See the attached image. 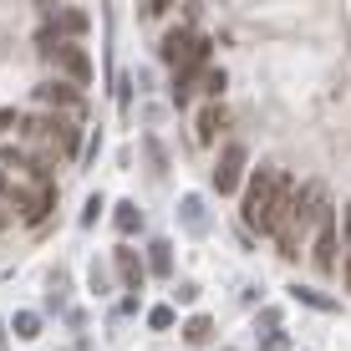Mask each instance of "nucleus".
I'll use <instances>...</instances> for the list:
<instances>
[{
    "instance_id": "obj_1",
    "label": "nucleus",
    "mask_w": 351,
    "mask_h": 351,
    "mask_svg": "<svg viewBox=\"0 0 351 351\" xmlns=\"http://www.w3.org/2000/svg\"><path fill=\"white\" fill-rule=\"evenodd\" d=\"M285 193H290L285 168H280V163H260V168H255V178H250V189H245V224L255 229V234H270V224H275V204H280Z\"/></svg>"
},
{
    "instance_id": "obj_2",
    "label": "nucleus",
    "mask_w": 351,
    "mask_h": 351,
    "mask_svg": "<svg viewBox=\"0 0 351 351\" xmlns=\"http://www.w3.org/2000/svg\"><path fill=\"white\" fill-rule=\"evenodd\" d=\"M21 128H26V138L41 153H51V158H71V153H77V123H71V117L41 112V117H21Z\"/></svg>"
},
{
    "instance_id": "obj_3",
    "label": "nucleus",
    "mask_w": 351,
    "mask_h": 351,
    "mask_svg": "<svg viewBox=\"0 0 351 351\" xmlns=\"http://www.w3.org/2000/svg\"><path fill=\"white\" fill-rule=\"evenodd\" d=\"M36 51L62 71V82H71V87H87L92 82V62H87V51H82V41H56V36L36 31Z\"/></svg>"
},
{
    "instance_id": "obj_4",
    "label": "nucleus",
    "mask_w": 351,
    "mask_h": 351,
    "mask_svg": "<svg viewBox=\"0 0 351 351\" xmlns=\"http://www.w3.org/2000/svg\"><path fill=\"white\" fill-rule=\"evenodd\" d=\"M204 56H209V41L199 31H168L163 36V62L173 71H199Z\"/></svg>"
},
{
    "instance_id": "obj_5",
    "label": "nucleus",
    "mask_w": 351,
    "mask_h": 351,
    "mask_svg": "<svg viewBox=\"0 0 351 351\" xmlns=\"http://www.w3.org/2000/svg\"><path fill=\"white\" fill-rule=\"evenodd\" d=\"M16 204H21V219H26V224H41L46 214L56 209V189L46 184V178H31V184L16 189Z\"/></svg>"
},
{
    "instance_id": "obj_6",
    "label": "nucleus",
    "mask_w": 351,
    "mask_h": 351,
    "mask_svg": "<svg viewBox=\"0 0 351 351\" xmlns=\"http://www.w3.org/2000/svg\"><path fill=\"white\" fill-rule=\"evenodd\" d=\"M87 10H77V5H62V10H51V21H46V36H56V41H82L87 36Z\"/></svg>"
},
{
    "instance_id": "obj_7",
    "label": "nucleus",
    "mask_w": 351,
    "mask_h": 351,
    "mask_svg": "<svg viewBox=\"0 0 351 351\" xmlns=\"http://www.w3.org/2000/svg\"><path fill=\"white\" fill-rule=\"evenodd\" d=\"M316 234H321V239H316V265H321V270H331V265H336V250H341V239H336V219H331V204H326Z\"/></svg>"
},
{
    "instance_id": "obj_8",
    "label": "nucleus",
    "mask_w": 351,
    "mask_h": 351,
    "mask_svg": "<svg viewBox=\"0 0 351 351\" xmlns=\"http://www.w3.org/2000/svg\"><path fill=\"white\" fill-rule=\"evenodd\" d=\"M239 168H245V148H224V158H219V168H214V189L219 193H234L239 189Z\"/></svg>"
},
{
    "instance_id": "obj_9",
    "label": "nucleus",
    "mask_w": 351,
    "mask_h": 351,
    "mask_svg": "<svg viewBox=\"0 0 351 351\" xmlns=\"http://www.w3.org/2000/svg\"><path fill=\"white\" fill-rule=\"evenodd\" d=\"M36 102H51V107L77 112L82 107V87H71V82H41V87H36Z\"/></svg>"
},
{
    "instance_id": "obj_10",
    "label": "nucleus",
    "mask_w": 351,
    "mask_h": 351,
    "mask_svg": "<svg viewBox=\"0 0 351 351\" xmlns=\"http://www.w3.org/2000/svg\"><path fill=\"white\" fill-rule=\"evenodd\" d=\"M219 128H224V107H219V102L199 107V117H193V132H199V143H209Z\"/></svg>"
},
{
    "instance_id": "obj_11",
    "label": "nucleus",
    "mask_w": 351,
    "mask_h": 351,
    "mask_svg": "<svg viewBox=\"0 0 351 351\" xmlns=\"http://www.w3.org/2000/svg\"><path fill=\"white\" fill-rule=\"evenodd\" d=\"M117 275H123L128 290H138V285H143V260L132 255V250H117Z\"/></svg>"
},
{
    "instance_id": "obj_12",
    "label": "nucleus",
    "mask_w": 351,
    "mask_h": 351,
    "mask_svg": "<svg viewBox=\"0 0 351 351\" xmlns=\"http://www.w3.org/2000/svg\"><path fill=\"white\" fill-rule=\"evenodd\" d=\"M184 224L193 229V234H204V229H209V214H204L199 199H184Z\"/></svg>"
},
{
    "instance_id": "obj_13",
    "label": "nucleus",
    "mask_w": 351,
    "mask_h": 351,
    "mask_svg": "<svg viewBox=\"0 0 351 351\" xmlns=\"http://www.w3.org/2000/svg\"><path fill=\"white\" fill-rule=\"evenodd\" d=\"M295 300H306L311 311H326V316L336 311V300H331V295H321V290H306V285H295Z\"/></svg>"
},
{
    "instance_id": "obj_14",
    "label": "nucleus",
    "mask_w": 351,
    "mask_h": 351,
    "mask_svg": "<svg viewBox=\"0 0 351 351\" xmlns=\"http://www.w3.org/2000/svg\"><path fill=\"white\" fill-rule=\"evenodd\" d=\"M148 265H153L158 275H168V270H173V250H168L163 239H153V250H148Z\"/></svg>"
},
{
    "instance_id": "obj_15",
    "label": "nucleus",
    "mask_w": 351,
    "mask_h": 351,
    "mask_svg": "<svg viewBox=\"0 0 351 351\" xmlns=\"http://www.w3.org/2000/svg\"><path fill=\"white\" fill-rule=\"evenodd\" d=\"M184 336H189L193 346H199V341H209V336H214V321H209V316H193V321L184 326Z\"/></svg>"
},
{
    "instance_id": "obj_16",
    "label": "nucleus",
    "mask_w": 351,
    "mask_h": 351,
    "mask_svg": "<svg viewBox=\"0 0 351 351\" xmlns=\"http://www.w3.org/2000/svg\"><path fill=\"white\" fill-rule=\"evenodd\" d=\"M112 219H117V229H128V234H132V229L143 224V214L132 209V204H117V214H112Z\"/></svg>"
},
{
    "instance_id": "obj_17",
    "label": "nucleus",
    "mask_w": 351,
    "mask_h": 351,
    "mask_svg": "<svg viewBox=\"0 0 351 351\" xmlns=\"http://www.w3.org/2000/svg\"><path fill=\"white\" fill-rule=\"evenodd\" d=\"M16 336H26V341H36V336H41V321H36L31 311H21V316H16Z\"/></svg>"
},
{
    "instance_id": "obj_18",
    "label": "nucleus",
    "mask_w": 351,
    "mask_h": 351,
    "mask_svg": "<svg viewBox=\"0 0 351 351\" xmlns=\"http://www.w3.org/2000/svg\"><path fill=\"white\" fill-rule=\"evenodd\" d=\"M148 326H153V331H168V326H173V306H153L148 311Z\"/></svg>"
},
{
    "instance_id": "obj_19",
    "label": "nucleus",
    "mask_w": 351,
    "mask_h": 351,
    "mask_svg": "<svg viewBox=\"0 0 351 351\" xmlns=\"http://www.w3.org/2000/svg\"><path fill=\"white\" fill-rule=\"evenodd\" d=\"M204 87H209V97H219V92H224V71H209V77H204Z\"/></svg>"
},
{
    "instance_id": "obj_20",
    "label": "nucleus",
    "mask_w": 351,
    "mask_h": 351,
    "mask_svg": "<svg viewBox=\"0 0 351 351\" xmlns=\"http://www.w3.org/2000/svg\"><path fill=\"white\" fill-rule=\"evenodd\" d=\"M336 239H341V245L351 250V204H346V219H341V234H336Z\"/></svg>"
},
{
    "instance_id": "obj_21",
    "label": "nucleus",
    "mask_w": 351,
    "mask_h": 351,
    "mask_svg": "<svg viewBox=\"0 0 351 351\" xmlns=\"http://www.w3.org/2000/svg\"><path fill=\"white\" fill-rule=\"evenodd\" d=\"M0 128H16V112H10V107H0Z\"/></svg>"
},
{
    "instance_id": "obj_22",
    "label": "nucleus",
    "mask_w": 351,
    "mask_h": 351,
    "mask_svg": "<svg viewBox=\"0 0 351 351\" xmlns=\"http://www.w3.org/2000/svg\"><path fill=\"white\" fill-rule=\"evenodd\" d=\"M0 193H10V178H5V173H0Z\"/></svg>"
},
{
    "instance_id": "obj_23",
    "label": "nucleus",
    "mask_w": 351,
    "mask_h": 351,
    "mask_svg": "<svg viewBox=\"0 0 351 351\" xmlns=\"http://www.w3.org/2000/svg\"><path fill=\"white\" fill-rule=\"evenodd\" d=\"M346 285H351V255H346Z\"/></svg>"
},
{
    "instance_id": "obj_24",
    "label": "nucleus",
    "mask_w": 351,
    "mask_h": 351,
    "mask_svg": "<svg viewBox=\"0 0 351 351\" xmlns=\"http://www.w3.org/2000/svg\"><path fill=\"white\" fill-rule=\"evenodd\" d=\"M0 229H5V209H0Z\"/></svg>"
},
{
    "instance_id": "obj_25",
    "label": "nucleus",
    "mask_w": 351,
    "mask_h": 351,
    "mask_svg": "<svg viewBox=\"0 0 351 351\" xmlns=\"http://www.w3.org/2000/svg\"><path fill=\"white\" fill-rule=\"evenodd\" d=\"M0 346H5V331H0Z\"/></svg>"
},
{
    "instance_id": "obj_26",
    "label": "nucleus",
    "mask_w": 351,
    "mask_h": 351,
    "mask_svg": "<svg viewBox=\"0 0 351 351\" xmlns=\"http://www.w3.org/2000/svg\"><path fill=\"white\" fill-rule=\"evenodd\" d=\"M46 5H56V0H46Z\"/></svg>"
}]
</instances>
